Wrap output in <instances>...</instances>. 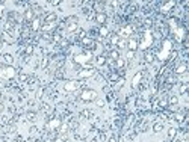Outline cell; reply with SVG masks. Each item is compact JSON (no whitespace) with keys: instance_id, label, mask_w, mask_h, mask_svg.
<instances>
[{"instance_id":"ffe728a7","label":"cell","mask_w":189,"mask_h":142,"mask_svg":"<svg viewBox=\"0 0 189 142\" xmlns=\"http://www.w3.org/2000/svg\"><path fill=\"white\" fill-rule=\"evenodd\" d=\"M167 101H168V104H170V106H177V104H179V97H177V95H174V94H171V95L168 97V100H167Z\"/></svg>"},{"instance_id":"3957f363","label":"cell","mask_w":189,"mask_h":142,"mask_svg":"<svg viewBox=\"0 0 189 142\" xmlns=\"http://www.w3.org/2000/svg\"><path fill=\"white\" fill-rule=\"evenodd\" d=\"M91 61H92V53L91 52H82V53L74 56V62L80 67H85V68H89Z\"/></svg>"},{"instance_id":"b9f144b4","label":"cell","mask_w":189,"mask_h":142,"mask_svg":"<svg viewBox=\"0 0 189 142\" xmlns=\"http://www.w3.org/2000/svg\"><path fill=\"white\" fill-rule=\"evenodd\" d=\"M50 3H52V5H59L61 2H59V0H53V2H50Z\"/></svg>"},{"instance_id":"30bf717a","label":"cell","mask_w":189,"mask_h":142,"mask_svg":"<svg viewBox=\"0 0 189 142\" xmlns=\"http://www.w3.org/2000/svg\"><path fill=\"white\" fill-rule=\"evenodd\" d=\"M79 82L77 80H68L65 85H64V89L67 91V92H74V91H77L79 89Z\"/></svg>"},{"instance_id":"f1b7e54d","label":"cell","mask_w":189,"mask_h":142,"mask_svg":"<svg viewBox=\"0 0 189 142\" xmlns=\"http://www.w3.org/2000/svg\"><path fill=\"white\" fill-rule=\"evenodd\" d=\"M120 39H121L120 36H118L116 33H113V35L110 36V44H112V45H116V44H118V41H120Z\"/></svg>"},{"instance_id":"d4e9b609","label":"cell","mask_w":189,"mask_h":142,"mask_svg":"<svg viewBox=\"0 0 189 142\" xmlns=\"http://www.w3.org/2000/svg\"><path fill=\"white\" fill-rule=\"evenodd\" d=\"M99 33H100V36H102V38H105V36H107V35H109V29H107L106 26H102V27H100V30H99Z\"/></svg>"},{"instance_id":"60d3db41","label":"cell","mask_w":189,"mask_h":142,"mask_svg":"<svg viewBox=\"0 0 189 142\" xmlns=\"http://www.w3.org/2000/svg\"><path fill=\"white\" fill-rule=\"evenodd\" d=\"M107 142H116V138H115V136H110Z\"/></svg>"},{"instance_id":"5b68a950","label":"cell","mask_w":189,"mask_h":142,"mask_svg":"<svg viewBox=\"0 0 189 142\" xmlns=\"http://www.w3.org/2000/svg\"><path fill=\"white\" fill-rule=\"evenodd\" d=\"M126 49H127V52L136 53L139 49V39L136 36H130L129 39H126Z\"/></svg>"},{"instance_id":"e575fe53","label":"cell","mask_w":189,"mask_h":142,"mask_svg":"<svg viewBox=\"0 0 189 142\" xmlns=\"http://www.w3.org/2000/svg\"><path fill=\"white\" fill-rule=\"evenodd\" d=\"M174 82H176V76H174V74H170V76L167 77V83L171 85V83H174Z\"/></svg>"},{"instance_id":"d6a6232c","label":"cell","mask_w":189,"mask_h":142,"mask_svg":"<svg viewBox=\"0 0 189 142\" xmlns=\"http://www.w3.org/2000/svg\"><path fill=\"white\" fill-rule=\"evenodd\" d=\"M26 116H27L29 121H35V120H36V113H35V112H27Z\"/></svg>"},{"instance_id":"8fae6325","label":"cell","mask_w":189,"mask_h":142,"mask_svg":"<svg viewBox=\"0 0 189 142\" xmlns=\"http://www.w3.org/2000/svg\"><path fill=\"white\" fill-rule=\"evenodd\" d=\"M94 73H96V70H94L92 67H89V68H85V70H80L79 73H77V77L79 79H85V77H91Z\"/></svg>"},{"instance_id":"4fadbf2b","label":"cell","mask_w":189,"mask_h":142,"mask_svg":"<svg viewBox=\"0 0 189 142\" xmlns=\"http://www.w3.org/2000/svg\"><path fill=\"white\" fill-rule=\"evenodd\" d=\"M41 26H42V21H41L39 17H35V18L30 21V30H32V32H38V30L41 29Z\"/></svg>"},{"instance_id":"7a4b0ae2","label":"cell","mask_w":189,"mask_h":142,"mask_svg":"<svg viewBox=\"0 0 189 142\" xmlns=\"http://www.w3.org/2000/svg\"><path fill=\"white\" fill-rule=\"evenodd\" d=\"M17 76V70L12 65H0V79L3 80H11Z\"/></svg>"},{"instance_id":"277c9868","label":"cell","mask_w":189,"mask_h":142,"mask_svg":"<svg viewBox=\"0 0 189 142\" xmlns=\"http://www.w3.org/2000/svg\"><path fill=\"white\" fill-rule=\"evenodd\" d=\"M79 18L76 17V15H70V17H67L65 18V30L68 32V33H73V32H77V29H79Z\"/></svg>"},{"instance_id":"e0dca14e","label":"cell","mask_w":189,"mask_h":142,"mask_svg":"<svg viewBox=\"0 0 189 142\" xmlns=\"http://www.w3.org/2000/svg\"><path fill=\"white\" fill-rule=\"evenodd\" d=\"M55 27H56V23H42L41 30L42 32H52Z\"/></svg>"},{"instance_id":"5bb4252c","label":"cell","mask_w":189,"mask_h":142,"mask_svg":"<svg viewBox=\"0 0 189 142\" xmlns=\"http://www.w3.org/2000/svg\"><path fill=\"white\" fill-rule=\"evenodd\" d=\"M106 21H107L106 12H97V14H96V23H99L100 26H105Z\"/></svg>"},{"instance_id":"cb8c5ba5","label":"cell","mask_w":189,"mask_h":142,"mask_svg":"<svg viewBox=\"0 0 189 142\" xmlns=\"http://www.w3.org/2000/svg\"><path fill=\"white\" fill-rule=\"evenodd\" d=\"M80 116H83V118H86V120H89V118H92V116H94V113H92L91 110H88V109H85V110H82V113H80Z\"/></svg>"},{"instance_id":"836d02e7","label":"cell","mask_w":189,"mask_h":142,"mask_svg":"<svg viewBox=\"0 0 189 142\" xmlns=\"http://www.w3.org/2000/svg\"><path fill=\"white\" fill-rule=\"evenodd\" d=\"M154 61V56L151 55V53H145V62H148V64H151Z\"/></svg>"},{"instance_id":"1f68e13d","label":"cell","mask_w":189,"mask_h":142,"mask_svg":"<svg viewBox=\"0 0 189 142\" xmlns=\"http://www.w3.org/2000/svg\"><path fill=\"white\" fill-rule=\"evenodd\" d=\"M68 130H70V126H68L67 123H65V124L62 123V124H61V127H59V132H61V133H67Z\"/></svg>"},{"instance_id":"d6986e66","label":"cell","mask_w":189,"mask_h":142,"mask_svg":"<svg viewBox=\"0 0 189 142\" xmlns=\"http://www.w3.org/2000/svg\"><path fill=\"white\" fill-rule=\"evenodd\" d=\"M113 65H115L116 70H124V67H126V59H123V58L116 59V61L113 62Z\"/></svg>"},{"instance_id":"8992f818","label":"cell","mask_w":189,"mask_h":142,"mask_svg":"<svg viewBox=\"0 0 189 142\" xmlns=\"http://www.w3.org/2000/svg\"><path fill=\"white\" fill-rule=\"evenodd\" d=\"M116 35L120 36L121 39H129V38L133 35V26H130V24L123 26L120 30H118V33H116Z\"/></svg>"},{"instance_id":"f35d334b","label":"cell","mask_w":189,"mask_h":142,"mask_svg":"<svg viewBox=\"0 0 189 142\" xmlns=\"http://www.w3.org/2000/svg\"><path fill=\"white\" fill-rule=\"evenodd\" d=\"M176 120L177 121H183V113H177L176 115Z\"/></svg>"},{"instance_id":"ac0fdd59","label":"cell","mask_w":189,"mask_h":142,"mask_svg":"<svg viewBox=\"0 0 189 142\" xmlns=\"http://www.w3.org/2000/svg\"><path fill=\"white\" fill-rule=\"evenodd\" d=\"M107 58H109L110 61H113V62H115L116 59H120L121 56H120V52H118L116 49H112V50H110V52L107 53Z\"/></svg>"},{"instance_id":"4dcf8cb0","label":"cell","mask_w":189,"mask_h":142,"mask_svg":"<svg viewBox=\"0 0 189 142\" xmlns=\"http://www.w3.org/2000/svg\"><path fill=\"white\" fill-rule=\"evenodd\" d=\"M96 64L97 65H105L106 64V58L105 56H97L96 58Z\"/></svg>"},{"instance_id":"ab89813d","label":"cell","mask_w":189,"mask_h":142,"mask_svg":"<svg viewBox=\"0 0 189 142\" xmlns=\"http://www.w3.org/2000/svg\"><path fill=\"white\" fill-rule=\"evenodd\" d=\"M133 56H135V53H133V52H127V59H129V61H132V59H133Z\"/></svg>"},{"instance_id":"83f0119b","label":"cell","mask_w":189,"mask_h":142,"mask_svg":"<svg viewBox=\"0 0 189 142\" xmlns=\"http://www.w3.org/2000/svg\"><path fill=\"white\" fill-rule=\"evenodd\" d=\"M176 136H177V129H174V127L168 129V138L170 139H174Z\"/></svg>"},{"instance_id":"7bdbcfd3","label":"cell","mask_w":189,"mask_h":142,"mask_svg":"<svg viewBox=\"0 0 189 142\" xmlns=\"http://www.w3.org/2000/svg\"><path fill=\"white\" fill-rule=\"evenodd\" d=\"M47 64H49V59H44V61H42V67H45Z\"/></svg>"},{"instance_id":"7c38bea8","label":"cell","mask_w":189,"mask_h":142,"mask_svg":"<svg viewBox=\"0 0 189 142\" xmlns=\"http://www.w3.org/2000/svg\"><path fill=\"white\" fill-rule=\"evenodd\" d=\"M142 77H144V71H138V73L133 76V79H132V88H133V89H136V88L139 86V83H141V80H142Z\"/></svg>"},{"instance_id":"8d00e7d4","label":"cell","mask_w":189,"mask_h":142,"mask_svg":"<svg viewBox=\"0 0 189 142\" xmlns=\"http://www.w3.org/2000/svg\"><path fill=\"white\" fill-rule=\"evenodd\" d=\"M3 14H5V6H3V5H0V20L3 18Z\"/></svg>"},{"instance_id":"4316f807","label":"cell","mask_w":189,"mask_h":142,"mask_svg":"<svg viewBox=\"0 0 189 142\" xmlns=\"http://www.w3.org/2000/svg\"><path fill=\"white\" fill-rule=\"evenodd\" d=\"M124 49H126V39H120L118 44H116V50L120 52V50H124Z\"/></svg>"},{"instance_id":"9c48e42d","label":"cell","mask_w":189,"mask_h":142,"mask_svg":"<svg viewBox=\"0 0 189 142\" xmlns=\"http://www.w3.org/2000/svg\"><path fill=\"white\" fill-rule=\"evenodd\" d=\"M188 73V64L186 62H180L179 65H176L174 68V76H183Z\"/></svg>"},{"instance_id":"ba28073f","label":"cell","mask_w":189,"mask_h":142,"mask_svg":"<svg viewBox=\"0 0 189 142\" xmlns=\"http://www.w3.org/2000/svg\"><path fill=\"white\" fill-rule=\"evenodd\" d=\"M151 44H153V35H151V32H145L144 33V41L139 42V49L145 50V49H148Z\"/></svg>"},{"instance_id":"f546056e","label":"cell","mask_w":189,"mask_h":142,"mask_svg":"<svg viewBox=\"0 0 189 142\" xmlns=\"http://www.w3.org/2000/svg\"><path fill=\"white\" fill-rule=\"evenodd\" d=\"M17 76H18V82H27V80H29V76L24 74V73H20V74H17Z\"/></svg>"},{"instance_id":"7402d4cb","label":"cell","mask_w":189,"mask_h":142,"mask_svg":"<svg viewBox=\"0 0 189 142\" xmlns=\"http://www.w3.org/2000/svg\"><path fill=\"white\" fill-rule=\"evenodd\" d=\"M3 61H5V65H12V62H14V58H12V55L6 53V55L3 56Z\"/></svg>"},{"instance_id":"44dd1931","label":"cell","mask_w":189,"mask_h":142,"mask_svg":"<svg viewBox=\"0 0 189 142\" xmlns=\"http://www.w3.org/2000/svg\"><path fill=\"white\" fill-rule=\"evenodd\" d=\"M188 89H189V85H188V82H183V83H180V86H179V92H180V94H186V92H188Z\"/></svg>"},{"instance_id":"d590c367","label":"cell","mask_w":189,"mask_h":142,"mask_svg":"<svg viewBox=\"0 0 189 142\" xmlns=\"http://www.w3.org/2000/svg\"><path fill=\"white\" fill-rule=\"evenodd\" d=\"M33 53V45H27L26 47V55H32Z\"/></svg>"},{"instance_id":"9a60e30c","label":"cell","mask_w":189,"mask_h":142,"mask_svg":"<svg viewBox=\"0 0 189 142\" xmlns=\"http://www.w3.org/2000/svg\"><path fill=\"white\" fill-rule=\"evenodd\" d=\"M33 18H35V9H33V8H27V9L24 11V21L30 23Z\"/></svg>"},{"instance_id":"ee69618b","label":"cell","mask_w":189,"mask_h":142,"mask_svg":"<svg viewBox=\"0 0 189 142\" xmlns=\"http://www.w3.org/2000/svg\"><path fill=\"white\" fill-rule=\"evenodd\" d=\"M2 45H3V36H0V49H2Z\"/></svg>"},{"instance_id":"52a82bcc","label":"cell","mask_w":189,"mask_h":142,"mask_svg":"<svg viewBox=\"0 0 189 142\" xmlns=\"http://www.w3.org/2000/svg\"><path fill=\"white\" fill-rule=\"evenodd\" d=\"M62 121H61V118H52L50 121H47L45 124V129L49 130V132H55V130H59Z\"/></svg>"},{"instance_id":"2e32d148","label":"cell","mask_w":189,"mask_h":142,"mask_svg":"<svg viewBox=\"0 0 189 142\" xmlns=\"http://www.w3.org/2000/svg\"><path fill=\"white\" fill-rule=\"evenodd\" d=\"M56 20H58L56 14H55V12H49V14H45L42 23H56Z\"/></svg>"},{"instance_id":"603a6c76","label":"cell","mask_w":189,"mask_h":142,"mask_svg":"<svg viewBox=\"0 0 189 142\" xmlns=\"http://www.w3.org/2000/svg\"><path fill=\"white\" fill-rule=\"evenodd\" d=\"M162 130H163V124H162V123L153 124V132H154V133H160Z\"/></svg>"},{"instance_id":"74e56055","label":"cell","mask_w":189,"mask_h":142,"mask_svg":"<svg viewBox=\"0 0 189 142\" xmlns=\"http://www.w3.org/2000/svg\"><path fill=\"white\" fill-rule=\"evenodd\" d=\"M55 142H67V139H65L64 136H59V138H56V139H55Z\"/></svg>"},{"instance_id":"484cf974","label":"cell","mask_w":189,"mask_h":142,"mask_svg":"<svg viewBox=\"0 0 189 142\" xmlns=\"http://www.w3.org/2000/svg\"><path fill=\"white\" fill-rule=\"evenodd\" d=\"M82 44H83L85 47H91V45H94V41H92L91 38H88V36H85V38L82 39Z\"/></svg>"},{"instance_id":"6da1fadb","label":"cell","mask_w":189,"mask_h":142,"mask_svg":"<svg viewBox=\"0 0 189 142\" xmlns=\"http://www.w3.org/2000/svg\"><path fill=\"white\" fill-rule=\"evenodd\" d=\"M99 98V94L96 89H91V88H85L80 91L79 94V100H82L83 103H92Z\"/></svg>"}]
</instances>
